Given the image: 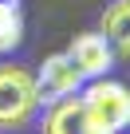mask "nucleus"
<instances>
[{
    "label": "nucleus",
    "instance_id": "2",
    "mask_svg": "<svg viewBox=\"0 0 130 134\" xmlns=\"http://www.w3.org/2000/svg\"><path fill=\"white\" fill-rule=\"evenodd\" d=\"M79 103L87 107L99 134H122L130 126V87L114 79H91L79 91Z\"/></svg>",
    "mask_w": 130,
    "mask_h": 134
},
{
    "label": "nucleus",
    "instance_id": "7",
    "mask_svg": "<svg viewBox=\"0 0 130 134\" xmlns=\"http://www.w3.org/2000/svg\"><path fill=\"white\" fill-rule=\"evenodd\" d=\"M24 43V12L20 0H0V55H12Z\"/></svg>",
    "mask_w": 130,
    "mask_h": 134
},
{
    "label": "nucleus",
    "instance_id": "5",
    "mask_svg": "<svg viewBox=\"0 0 130 134\" xmlns=\"http://www.w3.org/2000/svg\"><path fill=\"white\" fill-rule=\"evenodd\" d=\"M39 134H99V130H95L87 107L79 103V95H71V99H59L47 107Z\"/></svg>",
    "mask_w": 130,
    "mask_h": 134
},
{
    "label": "nucleus",
    "instance_id": "6",
    "mask_svg": "<svg viewBox=\"0 0 130 134\" xmlns=\"http://www.w3.org/2000/svg\"><path fill=\"white\" fill-rule=\"evenodd\" d=\"M103 36L114 47V55L130 59V0H110L103 12Z\"/></svg>",
    "mask_w": 130,
    "mask_h": 134
},
{
    "label": "nucleus",
    "instance_id": "4",
    "mask_svg": "<svg viewBox=\"0 0 130 134\" xmlns=\"http://www.w3.org/2000/svg\"><path fill=\"white\" fill-rule=\"evenodd\" d=\"M67 59L75 63V71L83 75V83L91 79H106L114 67V47L106 43L103 32H79L67 47Z\"/></svg>",
    "mask_w": 130,
    "mask_h": 134
},
{
    "label": "nucleus",
    "instance_id": "3",
    "mask_svg": "<svg viewBox=\"0 0 130 134\" xmlns=\"http://www.w3.org/2000/svg\"><path fill=\"white\" fill-rule=\"evenodd\" d=\"M83 91V75L75 71V63L67 59V51L63 55H47L43 67L36 71V99L39 107H51L59 99H71Z\"/></svg>",
    "mask_w": 130,
    "mask_h": 134
},
{
    "label": "nucleus",
    "instance_id": "1",
    "mask_svg": "<svg viewBox=\"0 0 130 134\" xmlns=\"http://www.w3.org/2000/svg\"><path fill=\"white\" fill-rule=\"evenodd\" d=\"M36 110V75L28 67L0 63V130H28Z\"/></svg>",
    "mask_w": 130,
    "mask_h": 134
}]
</instances>
